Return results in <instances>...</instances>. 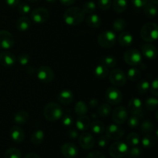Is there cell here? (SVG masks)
<instances>
[{
	"mask_svg": "<svg viewBox=\"0 0 158 158\" xmlns=\"http://www.w3.org/2000/svg\"><path fill=\"white\" fill-rule=\"evenodd\" d=\"M123 60L131 66H140L142 63V54L136 49H127L123 54Z\"/></svg>",
	"mask_w": 158,
	"mask_h": 158,
	"instance_id": "obj_6",
	"label": "cell"
},
{
	"mask_svg": "<svg viewBox=\"0 0 158 158\" xmlns=\"http://www.w3.org/2000/svg\"><path fill=\"white\" fill-rule=\"evenodd\" d=\"M30 17L34 23L37 24H43L49 19V12L45 8H36L32 11Z\"/></svg>",
	"mask_w": 158,
	"mask_h": 158,
	"instance_id": "obj_10",
	"label": "cell"
},
{
	"mask_svg": "<svg viewBox=\"0 0 158 158\" xmlns=\"http://www.w3.org/2000/svg\"><path fill=\"white\" fill-rule=\"evenodd\" d=\"M67 135L69 138L73 139V140H75V139L78 138L79 137L78 131L76 129H73V128H71V129H69V131H68Z\"/></svg>",
	"mask_w": 158,
	"mask_h": 158,
	"instance_id": "obj_52",
	"label": "cell"
},
{
	"mask_svg": "<svg viewBox=\"0 0 158 158\" xmlns=\"http://www.w3.org/2000/svg\"><path fill=\"white\" fill-rule=\"evenodd\" d=\"M90 123L91 120L89 117L86 115L79 116L77 121H76V127H77L78 131H85L89 129Z\"/></svg>",
	"mask_w": 158,
	"mask_h": 158,
	"instance_id": "obj_21",
	"label": "cell"
},
{
	"mask_svg": "<svg viewBox=\"0 0 158 158\" xmlns=\"http://www.w3.org/2000/svg\"><path fill=\"white\" fill-rule=\"evenodd\" d=\"M112 112V108L109 103H103L98 108V115L101 117H107Z\"/></svg>",
	"mask_w": 158,
	"mask_h": 158,
	"instance_id": "obj_39",
	"label": "cell"
},
{
	"mask_svg": "<svg viewBox=\"0 0 158 158\" xmlns=\"http://www.w3.org/2000/svg\"><path fill=\"white\" fill-rule=\"evenodd\" d=\"M43 115L48 121L55 122L63 117V111L59 103L52 102L45 106L43 109Z\"/></svg>",
	"mask_w": 158,
	"mask_h": 158,
	"instance_id": "obj_2",
	"label": "cell"
},
{
	"mask_svg": "<svg viewBox=\"0 0 158 158\" xmlns=\"http://www.w3.org/2000/svg\"><path fill=\"white\" fill-rule=\"evenodd\" d=\"M31 21L27 16H22L17 20L16 28L20 32H26L30 28Z\"/></svg>",
	"mask_w": 158,
	"mask_h": 158,
	"instance_id": "obj_25",
	"label": "cell"
},
{
	"mask_svg": "<svg viewBox=\"0 0 158 158\" xmlns=\"http://www.w3.org/2000/svg\"><path fill=\"white\" fill-rule=\"evenodd\" d=\"M60 2L61 4L63 5V6H72L73 4H74L76 0H60Z\"/></svg>",
	"mask_w": 158,
	"mask_h": 158,
	"instance_id": "obj_55",
	"label": "cell"
},
{
	"mask_svg": "<svg viewBox=\"0 0 158 158\" xmlns=\"http://www.w3.org/2000/svg\"><path fill=\"white\" fill-rule=\"evenodd\" d=\"M85 17V13L80 7L73 6L66 9L63 13L64 22L69 26H77L82 23Z\"/></svg>",
	"mask_w": 158,
	"mask_h": 158,
	"instance_id": "obj_1",
	"label": "cell"
},
{
	"mask_svg": "<svg viewBox=\"0 0 158 158\" xmlns=\"http://www.w3.org/2000/svg\"><path fill=\"white\" fill-rule=\"evenodd\" d=\"M127 26V22L121 18L116 19L113 23V29L115 32H123L126 29Z\"/></svg>",
	"mask_w": 158,
	"mask_h": 158,
	"instance_id": "obj_38",
	"label": "cell"
},
{
	"mask_svg": "<svg viewBox=\"0 0 158 158\" xmlns=\"http://www.w3.org/2000/svg\"><path fill=\"white\" fill-rule=\"evenodd\" d=\"M100 64L106 66L107 68H114L117 66V59L112 56H106L100 59Z\"/></svg>",
	"mask_w": 158,
	"mask_h": 158,
	"instance_id": "obj_34",
	"label": "cell"
},
{
	"mask_svg": "<svg viewBox=\"0 0 158 158\" xmlns=\"http://www.w3.org/2000/svg\"><path fill=\"white\" fill-rule=\"evenodd\" d=\"M150 89H151V93L152 95L157 97L158 96V80L157 78L154 79L151 83H150Z\"/></svg>",
	"mask_w": 158,
	"mask_h": 158,
	"instance_id": "obj_48",
	"label": "cell"
},
{
	"mask_svg": "<svg viewBox=\"0 0 158 158\" xmlns=\"http://www.w3.org/2000/svg\"><path fill=\"white\" fill-rule=\"evenodd\" d=\"M86 158H106L104 154L101 153L100 151H91L90 153L87 154Z\"/></svg>",
	"mask_w": 158,
	"mask_h": 158,
	"instance_id": "obj_51",
	"label": "cell"
},
{
	"mask_svg": "<svg viewBox=\"0 0 158 158\" xmlns=\"http://www.w3.org/2000/svg\"><path fill=\"white\" fill-rule=\"evenodd\" d=\"M37 78L43 83H49L54 78V72L49 66H42L36 71Z\"/></svg>",
	"mask_w": 158,
	"mask_h": 158,
	"instance_id": "obj_13",
	"label": "cell"
},
{
	"mask_svg": "<svg viewBox=\"0 0 158 158\" xmlns=\"http://www.w3.org/2000/svg\"><path fill=\"white\" fill-rule=\"evenodd\" d=\"M89 127H90L92 133H94V134H97V135L103 134V132L105 131L104 123L100 121V120H94V121L90 123Z\"/></svg>",
	"mask_w": 158,
	"mask_h": 158,
	"instance_id": "obj_26",
	"label": "cell"
},
{
	"mask_svg": "<svg viewBox=\"0 0 158 158\" xmlns=\"http://www.w3.org/2000/svg\"><path fill=\"white\" fill-rule=\"evenodd\" d=\"M127 0H114L111 4L114 12L117 13H123L127 8Z\"/></svg>",
	"mask_w": 158,
	"mask_h": 158,
	"instance_id": "obj_27",
	"label": "cell"
},
{
	"mask_svg": "<svg viewBox=\"0 0 158 158\" xmlns=\"http://www.w3.org/2000/svg\"><path fill=\"white\" fill-rule=\"evenodd\" d=\"M86 24L91 28H98L100 27L101 25V19L97 14H89L87 17H86Z\"/></svg>",
	"mask_w": 158,
	"mask_h": 158,
	"instance_id": "obj_29",
	"label": "cell"
},
{
	"mask_svg": "<svg viewBox=\"0 0 158 158\" xmlns=\"http://www.w3.org/2000/svg\"><path fill=\"white\" fill-rule=\"evenodd\" d=\"M109 80L113 85L117 87H122L127 83L126 73L120 69H114L110 73Z\"/></svg>",
	"mask_w": 158,
	"mask_h": 158,
	"instance_id": "obj_7",
	"label": "cell"
},
{
	"mask_svg": "<svg viewBox=\"0 0 158 158\" xmlns=\"http://www.w3.org/2000/svg\"><path fill=\"white\" fill-rule=\"evenodd\" d=\"M141 52L143 56L149 60L156 59L157 56V49L152 43H145L142 46Z\"/></svg>",
	"mask_w": 158,
	"mask_h": 158,
	"instance_id": "obj_17",
	"label": "cell"
},
{
	"mask_svg": "<svg viewBox=\"0 0 158 158\" xmlns=\"http://www.w3.org/2000/svg\"><path fill=\"white\" fill-rule=\"evenodd\" d=\"M126 76L128 80L132 82H135L140 80L141 77V73L140 69L132 67L128 69L127 74H126Z\"/></svg>",
	"mask_w": 158,
	"mask_h": 158,
	"instance_id": "obj_33",
	"label": "cell"
},
{
	"mask_svg": "<svg viewBox=\"0 0 158 158\" xmlns=\"http://www.w3.org/2000/svg\"><path fill=\"white\" fill-rule=\"evenodd\" d=\"M140 115H134L132 114L131 117H128L127 118V125L130 128H137L140 125V117H139Z\"/></svg>",
	"mask_w": 158,
	"mask_h": 158,
	"instance_id": "obj_42",
	"label": "cell"
},
{
	"mask_svg": "<svg viewBox=\"0 0 158 158\" xmlns=\"http://www.w3.org/2000/svg\"><path fill=\"white\" fill-rule=\"evenodd\" d=\"M79 143L84 150H90L95 145V139L89 133H83L78 137Z\"/></svg>",
	"mask_w": 158,
	"mask_h": 158,
	"instance_id": "obj_14",
	"label": "cell"
},
{
	"mask_svg": "<svg viewBox=\"0 0 158 158\" xmlns=\"http://www.w3.org/2000/svg\"><path fill=\"white\" fill-rule=\"evenodd\" d=\"M112 2L111 0H97V6L103 11H106L110 8Z\"/></svg>",
	"mask_w": 158,
	"mask_h": 158,
	"instance_id": "obj_47",
	"label": "cell"
},
{
	"mask_svg": "<svg viewBox=\"0 0 158 158\" xmlns=\"http://www.w3.org/2000/svg\"><path fill=\"white\" fill-rule=\"evenodd\" d=\"M143 103L137 97L131 99L128 103V110L134 115H141L143 112Z\"/></svg>",
	"mask_w": 158,
	"mask_h": 158,
	"instance_id": "obj_15",
	"label": "cell"
},
{
	"mask_svg": "<svg viewBox=\"0 0 158 158\" xmlns=\"http://www.w3.org/2000/svg\"><path fill=\"white\" fill-rule=\"evenodd\" d=\"M15 44V38L10 32L6 30H0V48L9 49Z\"/></svg>",
	"mask_w": 158,
	"mask_h": 158,
	"instance_id": "obj_12",
	"label": "cell"
},
{
	"mask_svg": "<svg viewBox=\"0 0 158 158\" xmlns=\"http://www.w3.org/2000/svg\"><path fill=\"white\" fill-rule=\"evenodd\" d=\"M96 8H97V6L94 1H87L83 4L82 9H83L84 13L92 14L95 12Z\"/></svg>",
	"mask_w": 158,
	"mask_h": 158,
	"instance_id": "obj_43",
	"label": "cell"
},
{
	"mask_svg": "<svg viewBox=\"0 0 158 158\" xmlns=\"http://www.w3.org/2000/svg\"><path fill=\"white\" fill-rule=\"evenodd\" d=\"M109 140L110 139L106 135L101 136L100 137H99L98 140H97V144L100 148H105L106 147H107L108 143H109Z\"/></svg>",
	"mask_w": 158,
	"mask_h": 158,
	"instance_id": "obj_49",
	"label": "cell"
},
{
	"mask_svg": "<svg viewBox=\"0 0 158 158\" xmlns=\"http://www.w3.org/2000/svg\"><path fill=\"white\" fill-rule=\"evenodd\" d=\"M5 158H22V153L18 148H9L5 152Z\"/></svg>",
	"mask_w": 158,
	"mask_h": 158,
	"instance_id": "obj_40",
	"label": "cell"
},
{
	"mask_svg": "<svg viewBox=\"0 0 158 158\" xmlns=\"http://www.w3.org/2000/svg\"><path fill=\"white\" fill-rule=\"evenodd\" d=\"M98 44L104 49L114 47L117 42V36L114 31L105 30L100 32L97 38Z\"/></svg>",
	"mask_w": 158,
	"mask_h": 158,
	"instance_id": "obj_4",
	"label": "cell"
},
{
	"mask_svg": "<svg viewBox=\"0 0 158 158\" xmlns=\"http://www.w3.org/2000/svg\"><path fill=\"white\" fill-rule=\"evenodd\" d=\"M17 6H18L19 13L21 14V15H27V14L29 13L31 11L30 6H29L27 3H19V5Z\"/></svg>",
	"mask_w": 158,
	"mask_h": 158,
	"instance_id": "obj_45",
	"label": "cell"
},
{
	"mask_svg": "<svg viewBox=\"0 0 158 158\" xmlns=\"http://www.w3.org/2000/svg\"><path fill=\"white\" fill-rule=\"evenodd\" d=\"M74 110L77 115L78 116H83L86 115L88 112V106L84 101H78L75 105Z\"/></svg>",
	"mask_w": 158,
	"mask_h": 158,
	"instance_id": "obj_35",
	"label": "cell"
},
{
	"mask_svg": "<svg viewBox=\"0 0 158 158\" xmlns=\"http://www.w3.org/2000/svg\"><path fill=\"white\" fill-rule=\"evenodd\" d=\"M140 130L145 134H153L155 130V126L151 120H144L140 123Z\"/></svg>",
	"mask_w": 158,
	"mask_h": 158,
	"instance_id": "obj_36",
	"label": "cell"
},
{
	"mask_svg": "<svg viewBox=\"0 0 158 158\" xmlns=\"http://www.w3.org/2000/svg\"><path fill=\"white\" fill-rule=\"evenodd\" d=\"M10 137L15 143H21L25 139V132L23 128L19 126H13L10 129Z\"/></svg>",
	"mask_w": 158,
	"mask_h": 158,
	"instance_id": "obj_19",
	"label": "cell"
},
{
	"mask_svg": "<svg viewBox=\"0 0 158 158\" xmlns=\"http://www.w3.org/2000/svg\"><path fill=\"white\" fill-rule=\"evenodd\" d=\"M27 1L31 2H39L40 0H27Z\"/></svg>",
	"mask_w": 158,
	"mask_h": 158,
	"instance_id": "obj_60",
	"label": "cell"
},
{
	"mask_svg": "<svg viewBox=\"0 0 158 158\" xmlns=\"http://www.w3.org/2000/svg\"><path fill=\"white\" fill-rule=\"evenodd\" d=\"M129 148L126 143L122 141H116L110 145L109 154L113 158H122L127 155Z\"/></svg>",
	"mask_w": 158,
	"mask_h": 158,
	"instance_id": "obj_5",
	"label": "cell"
},
{
	"mask_svg": "<svg viewBox=\"0 0 158 158\" xmlns=\"http://www.w3.org/2000/svg\"><path fill=\"white\" fill-rule=\"evenodd\" d=\"M89 106H90L91 107L95 108V107H97V106H98L99 101H98V100H97V99L93 98V99H91L90 100H89Z\"/></svg>",
	"mask_w": 158,
	"mask_h": 158,
	"instance_id": "obj_56",
	"label": "cell"
},
{
	"mask_svg": "<svg viewBox=\"0 0 158 158\" xmlns=\"http://www.w3.org/2000/svg\"><path fill=\"white\" fill-rule=\"evenodd\" d=\"M29 120V113L26 112V110H19L15 113L14 116V121L16 124L23 125L25 124Z\"/></svg>",
	"mask_w": 158,
	"mask_h": 158,
	"instance_id": "obj_24",
	"label": "cell"
},
{
	"mask_svg": "<svg viewBox=\"0 0 158 158\" xmlns=\"http://www.w3.org/2000/svg\"><path fill=\"white\" fill-rule=\"evenodd\" d=\"M127 155L130 158H139L142 155L141 148H138L137 146L132 147V148L128 151Z\"/></svg>",
	"mask_w": 158,
	"mask_h": 158,
	"instance_id": "obj_44",
	"label": "cell"
},
{
	"mask_svg": "<svg viewBox=\"0 0 158 158\" xmlns=\"http://www.w3.org/2000/svg\"><path fill=\"white\" fill-rule=\"evenodd\" d=\"M61 153L66 158H74L77 156L79 151L74 143H66L61 147Z\"/></svg>",
	"mask_w": 158,
	"mask_h": 158,
	"instance_id": "obj_18",
	"label": "cell"
},
{
	"mask_svg": "<svg viewBox=\"0 0 158 158\" xmlns=\"http://www.w3.org/2000/svg\"><path fill=\"white\" fill-rule=\"evenodd\" d=\"M158 106V100L157 97H148L144 101V107L148 111H153L157 110Z\"/></svg>",
	"mask_w": 158,
	"mask_h": 158,
	"instance_id": "obj_37",
	"label": "cell"
},
{
	"mask_svg": "<svg viewBox=\"0 0 158 158\" xmlns=\"http://www.w3.org/2000/svg\"><path fill=\"white\" fill-rule=\"evenodd\" d=\"M62 123L65 127H70L73 123V118L69 114H66L63 117L62 119Z\"/></svg>",
	"mask_w": 158,
	"mask_h": 158,
	"instance_id": "obj_50",
	"label": "cell"
},
{
	"mask_svg": "<svg viewBox=\"0 0 158 158\" xmlns=\"http://www.w3.org/2000/svg\"><path fill=\"white\" fill-rule=\"evenodd\" d=\"M156 140H157V137H154L152 134H148L143 136L142 140H140V142L143 148L150 149L155 145Z\"/></svg>",
	"mask_w": 158,
	"mask_h": 158,
	"instance_id": "obj_28",
	"label": "cell"
},
{
	"mask_svg": "<svg viewBox=\"0 0 158 158\" xmlns=\"http://www.w3.org/2000/svg\"><path fill=\"white\" fill-rule=\"evenodd\" d=\"M92 116H93L92 117H94V119H96V118H97V117H96V114H93Z\"/></svg>",
	"mask_w": 158,
	"mask_h": 158,
	"instance_id": "obj_61",
	"label": "cell"
},
{
	"mask_svg": "<svg viewBox=\"0 0 158 158\" xmlns=\"http://www.w3.org/2000/svg\"><path fill=\"white\" fill-rule=\"evenodd\" d=\"M44 140V132L42 130H37L31 136V142L34 145H40Z\"/></svg>",
	"mask_w": 158,
	"mask_h": 158,
	"instance_id": "obj_32",
	"label": "cell"
},
{
	"mask_svg": "<svg viewBox=\"0 0 158 158\" xmlns=\"http://www.w3.org/2000/svg\"><path fill=\"white\" fill-rule=\"evenodd\" d=\"M140 37L148 43L157 40L158 36V26L155 23H148L142 26L140 29Z\"/></svg>",
	"mask_w": 158,
	"mask_h": 158,
	"instance_id": "obj_3",
	"label": "cell"
},
{
	"mask_svg": "<svg viewBox=\"0 0 158 158\" xmlns=\"http://www.w3.org/2000/svg\"><path fill=\"white\" fill-rule=\"evenodd\" d=\"M133 41H134V37L128 32H122L118 36L119 44L123 47L130 46L133 43Z\"/></svg>",
	"mask_w": 158,
	"mask_h": 158,
	"instance_id": "obj_23",
	"label": "cell"
},
{
	"mask_svg": "<svg viewBox=\"0 0 158 158\" xmlns=\"http://www.w3.org/2000/svg\"><path fill=\"white\" fill-rule=\"evenodd\" d=\"M140 143V137L137 133H130L127 137V143L128 146L136 147L138 146Z\"/></svg>",
	"mask_w": 158,
	"mask_h": 158,
	"instance_id": "obj_31",
	"label": "cell"
},
{
	"mask_svg": "<svg viewBox=\"0 0 158 158\" xmlns=\"http://www.w3.org/2000/svg\"><path fill=\"white\" fill-rule=\"evenodd\" d=\"M143 12L144 15H146L148 18L151 19L154 18L157 14V5L154 4L151 2L150 0H148V2L143 6Z\"/></svg>",
	"mask_w": 158,
	"mask_h": 158,
	"instance_id": "obj_22",
	"label": "cell"
},
{
	"mask_svg": "<svg viewBox=\"0 0 158 158\" xmlns=\"http://www.w3.org/2000/svg\"><path fill=\"white\" fill-rule=\"evenodd\" d=\"M94 74H95V77H97L99 80H103V79L106 78V77L109 74V68H107L106 66H103V65L100 64L95 68V70H94Z\"/></svg>",
	"mask_w": 158,
	"mask_h": 158,
	"instance_id": "obj_30",
	"label": "cell"
},
{
	"mask_svg": "<svg viewBox=\"0 0 158 158\" xmlns=\"http://www.w3.org/2000/svg\"><path fill=\"white\" fill-rule=\"evenodd\" d=\"M127 109L124 106H117L114 110L112 114V118L116 124H123L127 120L128 118Z\"/></svg>",
	"mask_w": 158,
	"mask_h": 158,
	"instance_id": "obj_11",
	"label": "cell"
},
{
	"mask_svg": "<svg viewBox=\"0 0 158 158\" xmlns=\"http://www.w3.org/2000/svg\"><path fill=\"white\" fill-rule=\"evenodd\" d=\"M46 1L48 2L49 3H55L56 0H46Z\"/></svg>",
	"mask_w": 158,
	"mask_h": 158,
	"instance_id": "obj_58",
	"label": "cell"
},
{
	"mask_svg": "<svg viewBox=\"0 0 158 158\" xmlns=\"http://www.w3.org/2000/svg\"><path fill=\"white\" fill-rule=\"evenodd\" d=\"M6 2L8 6L14 8L18 6L19 3V0H6Z\"/></svg>",
	"mask_w": 158,
	"mask_h": 158,
	"instance_id": "obj_54",
	"label": "cell"
},
{
	"mask_svg": "<svg viewBox=\"0 0 158 158\" xmlns=\"http://www.w3.org/2000/svg\"><path fill=\"white\" fill-rule=\"evenodd\" d=\"M17 61L21 66H26L30 61V56L27 53L19 54L17 57Z\"/></svg>",
	"mask_w": 158,
	"mask_h": 158,
	"instance_id": "obj_46",
	"label": "cell"
},
{
	"mask_svg": "<svg viewBox=\"0 0 158 158\" xmlns=\"http://www.w3.org/2000/svg\"><path fill=\"white\" fill-rule=\"evenodd\" d=\"M137 89L140 94H145L149 91L150 89V83L148 80H142L137 83Z\"/></svg>",
	"mask_w": 158,
	"mask_h": 158,
	"instance_id": "obj_41",
	"label": "cell"
},
{
	"mask_svg": "<svg viewBox=\"0 0 158 158\" xmlns=\"http://www.w3.org/2000/svg\"><path fill=\"white\" fill-rule=\"evenodd\" d=\"M148 0H131L132 4L136 8H143V6L148 2Z\"/></svg>",
	"mask_w": 158,
	"mask_h": 158,
	"instance_id": "obj_53",
	"label": "cell"
},
{
	"mask_svg": "<svg viewBox=\"0 0 158 158\" xmlns=\"http://www.w3.org/2000/svg\"><path fill=\"white\" fill-rule=\"evenodd\" d=\"M105 133L106 137L110 140H120L124 135V131L123 128L116 123L110 124L107 127H105Z\"/></svg>",
	"mask_w": 158,
	"mask_h": 158,
	"instance_id": "obj_9",
	"label": "cell"
},
{
	"mask_svg": "<svg viewBox=\"0 0 158 158\" xmlns=\"http://www.w3.org/2000/svg\"><path fill=\"white\" fill-rule=\"evenodd\" d=\"M73 100V94L69 89H63L59 94L58 100L61 104L69 105Z\"/></svg>",
	"mask_w": 158,
	"mask_h": 158,
	"instance_id": "obj_20",
	"label": "cell"
},
{
	"mask_svg": "<svg viewBox=\"0 0 158 158\" xmlns=\"http://www.w3.org/2000/svg\"><path fill=\"white\" fill-rule=\"evenodd\" d=\"M24 158H41L38 154H35V153H29L25 156Z\"/></svg>",
	"mask_w": 158,
	"mask_h": 158,
	"instance_id": "obj_57",
	"label": "cell"
},
{
	"mask_svg": "<svg viewBox=\"0 0 158 158\" xmlns=\"http://www.w3.org/2000/svg\"><path fill=\"white\" fill-rule=\"evenodd\" d=\"M150 1H151V2H153L154 4H155V5L158 4V0H150Z\"/></svg>",
	"mask_w": 158,
	"mask_h": 158,
	"instance_id": "obj_59",
	"label": "cell"
},
{
	"mask_svg": "<svg viewBox=\"0 0 158 158\" xmlns=\"http://www.w3.org/2000/svg\"><path fill=\"white\" fill-rule=\"evenodd\" d=\"M105 97L109 104L118 105L123 100V94L116 86H111L106 89Z\"/></svg>",
	"mask_w": 158,
	"mask_h": 158,
	"instance_id": "obj_8",
	"label": "cell"
},
{
	"mask_svg": "<svg viewBox=\"0 0 158 158\" xmlns=\"http://www.w3.org/2000/svg\"><path fill=\"white\" fill-rule=\"evenodd\" d=\"M15 63H16V58L12 52L6 51L0 53V63L4 67H12Z\"/></svg>",
	"mask_w": 158,
	"mask_h": 158,
	"instance_id": "obj_16",
	"label": "cell"
}]
</instances>
